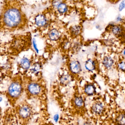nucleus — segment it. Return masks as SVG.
<instances>
[{
  "mask_svg": "<svg viewBox=\"0 0 125 125\" xmlns=\"http://www.w3.org/2000/svg\"><path fill=\"white\" fill-rule=\"evenodd\" d=\"M3 20L7 27L15 28L20 24L22 15L19 10L16 8L9 9L4 14Z\"/></svg>",
  "mask_w": 125,
  "mask_h": 125,
  "instance_id": "obj_1",
  "label": "nucleus"
},
{
  "mask_svg": "<svg viewBox=\"0 0 125 125\" xmlns=\"http://www.w3.org/2000/svg\"><path fill=\"white\" fill-rule=\"evenodd\" d=\"M22 91V86L20 82L18 81H14L9 86L8 94L12 98H17L20 95Z\"/></svg>",
  "mask_w": 125,
  "mask_h": 125,
  "instance_id": "obj_2",
  "label": "nucleus"
},
{
  "mask_svg": "<svg viewBox=\"0 0 125 125\" xmlns=\"http://www.w3.org/2000/svg\"><path fill=\"white\" fill-rule=\"evenodd\" d=\"M109 29L112 34L117 37L122 36L125 32L124 28L120 24H111Z\"/></svg>",
  "mask_w": 125,
  "mask_h": 125,
  "instance_id": "obj_3",
  "label": "nucleus"
},
{
  "mask_svg": "<svg viewBox=\"0 0 125 125\" xmlns=\"http://www.w3.org/2000/svg\"><path fill=\"white\" fill-rule=\"evenodd\" d=\"M28 90L31 94L37 95L39 94L42 89L39 84L36 83H31L28 85Z\"/></svg>",
  "mask_w": 125,
  "mask_h": 125,
  "instance_id": "obj_4",
  "label": "nucleus"
},
{
  "mask_svg": "<svg viewBox=\"0 0 125 125\" xmlns=\"http://www.w3.org/2000/svg\"><path fill=\"white\" fill-rule=\"evenodd\" d=\"M102 64L107 70H110L114 65L115 61L114 59L109 55L104 56L102 60Z\"/></svg>",
  "mask_w": 125,
  "mask_h": 125,
  "instance_id": "obj_5",
  "label": "nucleus"
},
{
  "mask_svg": "<svg viewBox=\"0 0 125 125\" xmlns=\"http://www.w3.org/2000/svg\"><path fill=\"white\" fill-rule=\"evenodd\" d=\"M104 109L103 104L100 101L95 102L92 106L93 112L96 115H100L102 114L104 111Z\"/></svg>",
  "mask_w": 125,
  "mask_h": 125,
  "instance_id": "obj_6",
  "label": "nucleus"
},
{
  "mask_svg": "<svg viewBox=\"0 0 125 125\" xmlns=\"http://www.w3.org/2000/svg\"><path fill=\"white\" fill-rule=\"evenodd\" d=\"M31 113V109L29 106L24 105L20 109L19 114L20 116L23 119H26L30 116Z\"/></svg>",
  "mask_w": 125,
  "mask_h": 125,
  "instance_id": "obj_7",
  "label": "nucleus"
},
{
  "mask_svg": "<svg viewBox=\"0 0 125 125\" xmlns=\"http://www.w3.org/2000/svg\"><path fill=\"white\" fill-rule=\"evenodd\" d=\"M70 68L71 71L73 73H80L81 69L80 63L77 61H73L70 63Z\"/></svg>",
  "mask_w": 125,
  "mask_h": 125,
  "instance_id": "obj_8",
  "label": "nucleus"
},
{
  "mask_svg": "<svg viewBox=\"0 0 125 125\" xmlns=\"http://www.w3.org/2000/svg\"><path fill=\"white\" fill-rule=\"evenodd\" d=\"M35 21L36 25L39 27L45 26L47 23V19L43 14H39L36 16Z\"/></svg>",
  "mask_w": 125,
  "mask_h": 125,
  "instance_id": "obj_9",
  "label": "nucleus"
},
{
  "mask_svg": "<svg viewBox=\"0 0 125 125\" xmlns=\"http://www.w3.org/2000/svg\"><path fill=\"white\" fill-rule=\"evenodd\" d=\"M48 37L52 41H57L60 37V33L57 29H53L49 31Z\"/></svg>",
  "mask_w": 125,
  "mask_h": 125,
  "instance_id": "obj_10",
  "label": "nucleus"
},
{
  "mask_svg": "<svg viewBox=\"0 0 125 125\" xmlns=\"http://www.w3.org/2000/svg\"><path fill=\"white\" fill-rule=\"evenodd\" d=\"M96 91L95 87L92 84H89L85 86L84 91L87 95H92L94 94Z\"/></svg>",
  "mask_w": 125,
  "mask_h": 125,
  "instance_id": "obj_11",
  "label": "nucleus"
},
{
  "mask_svg": "<svg viewBox=\"0 0 125 125\" xmlns=\"http://www.w3.org/2000/svg\"><path fill=\"white\" fill-rule=\"evenodd\" d=\"M72 80L71 76L68 74H65L61 77L60 81L62 85L66 86L71 82Z\"/></svg>",
  "mask_w": 125,
  "mask_h": 125,
  "instance_id": "obj_12",
  "label": "nucleus"
},
{
  "mask_svg": "<svg viewBox=\"0 0 125 125\" xmlns=\"http://www.w3.org/2000/svg\"><path fill=\"white\" fill-rule=\"evenodd\" d=\"M85 67L87 70L92 71L95 69L96 64L94 61L92 59H89L85 62Z\"/></svg>",
  "mask_w": 125,
  "mask_h": 125,
  "instance_id": "obj_13",
  "label": "nucleus"
},
{
  "mask_svg": "<svg viewBox=\"0 0 125 125\" xmlns=\"http://www.w3.org/2000/svg\"><path fill=\"white\" fill-rule=\"evenodd\" d=\"M20 65L23 69L28 70L31 66V62L27 58H23L21 61Z\"/></svg>",
  "mask_w": 125,
  "mask_h": 125,
  "instance_id": "obj_14",
  "label": "nucleus"
},
{
  "mask_svg": "<svg viewBox=\"0 0 125 125\" xmlns=\"http://www.w3.org/2000/svg\"><path fill=\"white\" fill-rule=\"evenodd\" d=\"M116 123L118 125H125V113H121L116 118Z\"/></svg>",
  "mask_w": 125,
  "mask_h": 125,
  "instance_id": "obj_15",
  "label": "nucleus"
},
{
  "mask_svg": "<svg viewBox=\"0 0 125 125\" xmlns=\"http://www.w3.org/2000/svg\"><path fill=\"white\" fill-rule=\"evenodd\" d=\"M81 31V28L79 26H74L71 27L70 31L71 35L73 36H77L80 34Z\"/></svg>",
  "mask_w": 125,
  "mask_h": 125,
  "instance_id": "obj_16",
  "label": "nucleus"
},
{
  "mask_svg": "<svg viewBox=\"0 0 125 125\" xmlns=\"http://www.w3.org/2000/svg\"><path fill=\"white\" fill-rule=\"evenodd\" d=\"M74 104L77 107H82L84 104L83 100L81 97H76L74 99Z\"/></svg>",
  "mask_w": 125,
  "mask_h": 125,
  "instance_id": "obj_17",
  "label": "nucleus"
},
{
  "mask_svg": "<svg viewBox=\"0 0 125 125\" xmlns=\"http://www.w3.org/2000/svg\"><path fill=\"white\" fill-rule=\"evenodd\" d=\"M57 9L60 14H63L67 11V7L65 4L62 3L58 7Z\"/></svg>",
  "mask_w": 125,
  "mask_h": 125,
  "instance_id": "obj_18",
  "label": "nucleus"
},
{
  "mask_svg": "<svg viewBox=\"0 0 125 125\" xmlns=\"http://www.w3.org/2000/svg\"><path fill=\"white\" fill-rule=\"evenodd\" d=\"M41 69V65L39 63L37 62L33 65L31 67V72L34 73H37L40 69Z\"/></svg>",
  "mask_w": 125,
  "mask_h": 125,
  "instance_id": "obj_19",
  "label": "nucleus"
},
{
  "mask_svg": "<svg viewBox=\"0 0 125 125\" xmlns=\"http://www.w3.org/2000/svg\"><path fill=\"white\" fill-rule=\"evenodd\" d=\"M117 68L120 71L125 72V61H120L117 64Z\"/></svg>",
  "mask_w": 125,
  "mask_h": 125,
  "instance_id": "obj_20",
  "label": "nucleus"
},
{
  "mask_svg": "<svg viewBox=\"0 0 125 125\" xmlns=\"http://www.w3.org/2000/svg\"><path fill=\"white\" fill-rule=\"evenodd\" d=\"M125 9V0H123L119 5L118 10L119 11L121 12Z\"/></svg>",
  "mask_w": 125,
  "mask_h": 125,
  "instance_id": "obj_21",
  "label": "nucleus"
},
{
  "mask_svg": "<svg viewBox=\"0 0 125 125\" xmlns=\"http://www.w3.org/2000/svg\"><path fill=\"white\" fill-rule=\"evenodd\" d=\"M62 0H53L52 1V5L54 7H58L62 3Z\"/></svg>",
  "mask_w": 125,
  "mask_h": 125,
  "instance_id": "obj_22",
  "label": "nucleus"
},
{
  "mask_svg": "<svg viewBox=\"0 0 125 125\" xmlns=\"http://www.w3.org/2000/svg\"><path fill=\"white\" fill-rule=\"evenodd\" d=\"M33 44L34 48V50H35L36 52L37 53L39 52V50H38L37 45L36 41L35 38H33Z\"/></svg>",
  "mask_w": 125,
  "mask_h": 125,
  "instance_id": "obj_23",
  "label": "nucleus"
},
{
  "mask_svg": "<svg viewBox=\"0 0 125 125\" xmlns=\"http://www.w3.org/2000/svg\"><path fill=\"white\" fill-rule=\"evenodd\" d=\"M80 48H81V45L79 43H76L73 47V50L75 51H78Z\"/></svg>",
  "mask_w": 125,
  "mask_h": 125,
  "instance_id": "obj_24",
  "label": "nucleus"
},
{
  "mask_svg": "<svg viewBox=\"0 0 125 125\" xmlns=\"http://www.w3.org/2000/svg\"><path fill=\"white\" fill-rule=\"evenodd\" d=\"M59 119V115L58 114L55 115L53 116V119L56 122H57Z\"/></svg>",
  "mask_w": 125,
  "mask_h": 125,
  "instance_id": "obj_25",
  "label": "nucleus"
},
{
  "mask_svg": "<svg viewBox=\"0 0 125 125\" xmlns=\"http://www.w3.org/2000/svg\"><path fill=\"white\" fill-rule=\"evenodd\" d=\"M116 21L118 22H120L123 21L122 18L120 16H118L116 18Z\"/></svg>",
  "mask_w": 125,
  "mask_h": 125,
  "instance_id": "obj_26",
  "label": "nucleus"
},
{
  "mask_svg": "<svg viewBox=\"0 0 125 125\" xmlns=\"http://www.w3.org/2000/svg\"><path fill=\"white\" fill-rule=\"evenodd\" d=\"M109 1H111V2H117L118 1H119V0H109Z\"/></svg>",
  "mask_w": 125,
  "mask_h": 125,
  "instance_id": "obj_27",
  "label": "nucleus"
},
{
  "mask_svg": "<svg viewBox=\"0 0 125 125\" xmlns=\"http://www.w3.org/2000/svg\"><path fill=\"white\" fill-rule=\"evenodd\" d=\"M123 55L125 57V49L123 50Z\"/></svg>",
  "mask_w": 125,
  "mask_h": 125,
  "instance_id": "obj_28",
  "label": "nucleus"
},
{
  "mask_svg": "<svg viewBox=\"0 0 125 125\" xmlns=\"http://www.w3.org/2000/svg\"><path fill=\"white\" fill-rule=\"evenodd\" d=\"M2 101V98L1 97H0V102H1Z\"/></svg>",
  "mask_w": 125,
  "mask_h": 125,
  "instance_id": "obj_29",
  "label": "nucleus"
}]
</instances>
